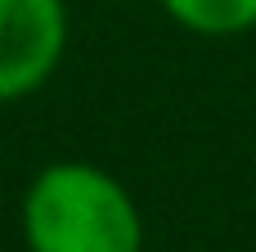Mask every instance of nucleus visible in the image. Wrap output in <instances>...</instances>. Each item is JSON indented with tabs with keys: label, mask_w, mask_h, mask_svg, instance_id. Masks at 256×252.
I'll use <instances>...</instances> for the list:
<instances>
[{
	"label": "nucleus",
	"mask_w": 256,
	"mask_h": 252,
	"mask_svg": "<svg viewBox=\"0 0 256 252\" xmlns=\"http://www.w3.org/2000/svg\"><path fill=\"white\" fill-rule=\"evenodd\" d=\"M162 9L194 36H243L256 27V0H162Z\"/></svg>",
	"instance_id": "obj_3"
},
{
	"label": "nucleus",
	"mask_w": 256,
	"mask_h": 252,
	"mask_svg": "<svg viewBox=\"0 0 256 252\" xmlns=\"http://www.w3.org/2000/svg\"><path fill=\"white\" fill-rule=\"evenodd\" d=\"M68 50L63 0H0V99L40 90Z\"/></svg>",
	"instance_id": "obj_2"
},
{
	"label": "nucleus",
	"mask_w": 256,
	"mask_h": 252,
	"mask_svg": "<svg viewBox=\"0 0 256 252\" xmlns=\"http://www.w3.org/2000/svg\"><path fill=\"white\" fill-rule=\"evenodd\" d=\"M27 252H144L130 189L94 162H50L22 194Z\"/></svg>",
	"instance_id": "obj_1"
}]
</instances>
